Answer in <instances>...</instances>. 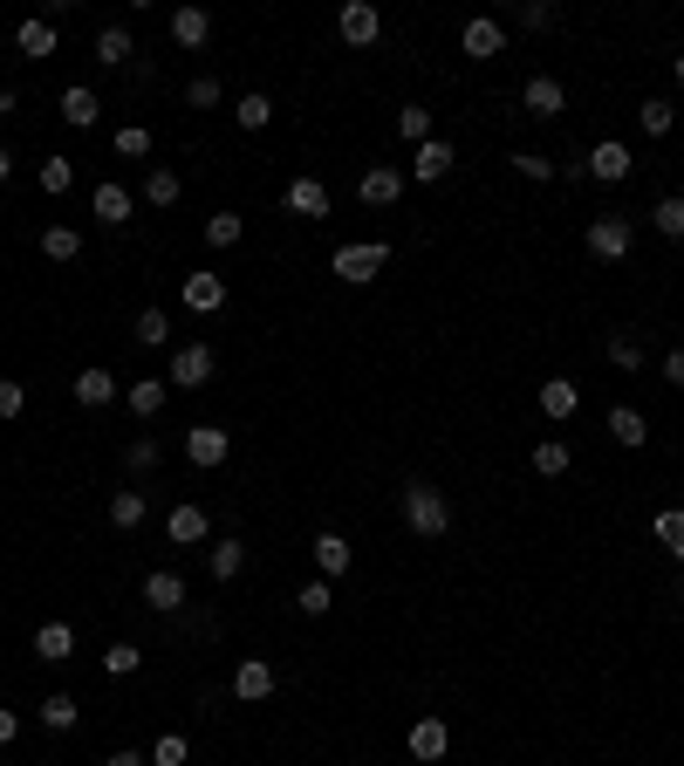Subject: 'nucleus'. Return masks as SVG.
I'll list each match as a JSON object with an SVG mask.
<instances>
[{
  "label": "nucleus",
  "instance_id": "obj_2",
  "mask_svg": "<svg viewBox=\"0 0 684 766\" xmlns=\"http://www.w3.org/2000/svg\"><path fill=\"white\" fill-rule=\"evenodd\" d=\"M391 267V247L384 240H343L336 253H328V274H343L349 288H363V280H376Z\"/></svg>",
  "mask_w": 684,
  "mask_h": 766
},
{
  "label": "nucleus",
  "instance_id": "obj_22",
  "mask_svg": "<svg viewBox=\"0 0 684 766\" xmlns=\"http://www.w3.org/2000/svg\"><path fill=\"white\" fill-rule=\"evenodd\" d=\"M96 117H104L96 89H89V83H69V89H62V123H69V131H89Z\"/></svg>",
  "mask_w": 684,
  "mask_h": 766
},
{
  "label": "nucleus",
  "instance_id": "obj_9",
  "mask_svg": "<svg viewBox=\"0 0 684 766\" xmlns=\"http://www.w3.org/2000/svg\"><path fill=\"white\" fill-rule=\"evenodd\" d=\"M520 104H527V117H541V123H554L568 110V89H562V75H527V89H520Z\"/></svg>",
  "mask_w": 684,
  "mask_h": 766
},
{
  "label": "nucleus",
  "instance_id": "obj_27",
  "mask_svg": "<svg viewBox=\"0 0 684 766\" xmlns=\"http://www.w3.org/2000/svg\"><path fill=\"white\" fill-rule=\"evenodd\" d=\"M206 35H213L206 8H179V14H171V41H179V48H206Z\"/></svg>",
  "mask_w": 684,
  "mask_h": 766
},
{
  "label": "nucleus",
  "instance_id": "obj_23",
  "mask_svg": "<svg viewBox=\"0 0 684 766\" xmlns=\"http://www.w3.org/2000/svg\"><path fill=\"white\" fill-rule=\"evenodd\" d=\"M541 411H548V418H575V411H581V383H575V376H548V383H541Z\"/></svg>",
  "mask_w": 684,
  "mask_h": 766
},
{
  "label": "nucleus",
  "instance_id": "obj_35",
  "mask_svg": "<svg viewBox=\"0 0 684 766\" xmlns=\"http://www.w3.org/2000/svg\"><path fill=\"white\" fill-rule=\"evenodd\" d=\"M568 466H575L568 439H541V445H535V472H541V479H562Z\"/></svg>",
  "mask_w": 684,
  "mask_h": 766
},
{
  "label": "nucleus",
  "instance_id": "obj_6",
  "mask_svg": "<svg viewBox=\"0 0 684 766\" xmlns=\"http://www.w3.org/2000/svg\"><path fill=\"white\" fill-rule=\"evenodd\" d=\"M185 458L199 472H213V466H226V458H233V439H226L219 424H192L185 431Z\"/></svg>",
  "mask_w": 684,
  "mask_h": 766
},
{
  "label": "nucleus",
  "instance_id": "obj_24",
  "mask_svg": "<svg viewBox=\"0 0 684 766\" xmlns=\"http://www.w3.org/2000/svg\"><path fill=\"white\" fill-rule=\"evenodd\" d=\"M35 657L41 663H69L75 657V623H41L35 630Z\"/></svg>",
  "mask_w": 684,
  "mask_h": 766
},
{
  "label": "nucleus",
  "instance_id": "obj_43",
  "mask_svg": "<svg viewBox=\"0 0 684 766\" xmlns=\"http://www.w3.org/2000/svg\"><path fill=\"white\" fill-rule=\"evenodd\" d=\"M131 336H137L144 349H165V343H171V315H165V309H144V315H137V328H131Z\"/></svg>",
  "mask_w": 684,
  "mask_h": 766
},
{
  "label": "nucleus",
  "instance_id": "obj_19",
  "mask_svg": "<svg viewBox=\"0 0 684 766\" xmlns=\"http://www.w3.org/2000/svg\"><path fill=\"white\" fill-rule=\"evenodd\" d=\"M445 753H452V726L432 711V719H418V726H411V759L432 766V759H445Z\"/></svg>",
  "mask_w": 684,
  "mask_h": 766
},
{
  "label": "nucleus",
  "instance_id": "obj_8",
  "mask_svg": "<svg viewBox=\"0 0 684 766\" xmlns=\"http://www.w3.org/2000/svg\"><path fill=\"white\" fill-rule=\"evenodd\" d=\"M274 684H281V678H274V663H267V657H240V663H233V698H240V705L274 698Z\"/></svg>",
  "mask_w": 684,
  "mask_h": 766
},
{
  "label": "nucleus",
  "instance_id": "obj_31",
  "mask_svg": "<svg viewBox=\"0 0 684 766\" xmlns=\"http://www.w3.org/2000/svg\"><path fill=\"white\" fill-rule=\"evenodd\" d=\"M233 123H240V131H267V123H274V96H261V89H247V96H240V104H233Z\"/></svg>",
  "mask_w": 684,
  "mask_h": 766
},
{
  "label": "nucleus",
  "instance_id": "obj_1",
  "mask_svg": "<svg viewBox=\"0 0 684 766\" xmlns=\"http://www.w3.org/2000/svg\"><path fill=\"white\" fill-rule=\"evenodd\" d=\"M404 520H411L418 541H439V534H452V493H439L432 479H411L404 487Z\"/></svg>",
  "mask_w": 684,
  "mask_h": 766
},
{
  "label": "nucleus",
  "instance_id": "obj_18",
  "mask_svg": "<svg viewBox=\"0 0 684 766\" xmlns=\"http://www.w3.org/2000/svg\"><path fill=\"white\" fill-rule=\"evenodd\" d=\"M309 548H315V575H322V582H336V575H349V561H357V548H349V541H343V534H336V527H328V534H315V541H309Z\"/></svg>",
  "mask_w": 684,
  "mask_h": 766
},
{
  "label": "nucleus",
  "instance_id": "obj_29",
  "mask_svg": "<svg viewBox=\"0 0 684 766\" xmlns=\"http://www.w3.org/2000/svg\"><path fill=\"white\" fill-rule=\"evenodd\" d=\"M144 520H151V500H144V493H110V527L137 534Z\"/></svg>",
  "mask_w": 684,
  "mask_h": 766
},
{
  "label": "nucleus",
  "instance_id": "obj_21",
  "mask_svg": "<svg viewBox=\"0 0 684 766\" xmlns=\"http://www.w3.org/2000/svg\"><path fill=\"white\" fill-rule=\"evenodd\" d=\"M14 48H21L28 62H48V56H56V21H48V14L21 21V28H14Z\"/></svg>",
  "mask_w": 684,
  "mask_h": 766
},
{
  "label": "nucleus",
  "instance_id": "obj_28",
  "mask_svg": "<svg viewBox=\"0 0 684 766\" xmlns=\"http://www.w3.org/2000/svg\"><path fill=\"white\" fill-rule=\"evenodd\" d=\"M179 192H185V178L171 171V165H151L144 171V199H151V206H179Z\"/></svg>",
  "mask_w": 684,
  "mask_h": 766
},
{
  "label": "nucleus",
  "instance_id": "obj_37",
  "mask_svg": "<svg viewBox=\"0 0 684 766\" xmlns=\"http://www.w3.org/2000/svg\"><path fill=\"white\" fill-rule=\"evenodd\" d=\"M75 719H83V705H75L69 692H56V698H41V726H48V732H75Z\"/></svg>",
  "mask_w": 684,
  "mask_h": 766
},
{
  "label": "nucleus",
  "instance_id": "obj_39",
  "mask_svg": "<svg viewBox=\"0 0 684 766\" xmlns=\"http://www.w3.org/2000/svg\"><path fill=\"white\" fill-rule=\"evenodd\" d=\"M397 137H404V144H432V110H424V104H404V110H397Z\"/></svg>",
  "mask_w": 684,
  "mask_h": 766
},
{
  "label": "nucleus",
  "instance_id": "obj_57",
  "mask_svg": "<svg viewBox=\"0 0 684 766\" xmlns=\"http://www.w3.org/2000/svg\"><path fill=\"white\" fill-rule=\"evenodd\" d=\"M8 171H14V151H8V144H0V178H8Z\"/></svg>",
  "mask_w": 684,
  "mask_h": 766
},
{
  "label": "nucleus",
  "instance_id": "obj_47",
  "mask_svg": "<svg viewBox=\"0 0 684 766\" xmlns=\"http://www.w3.org/2000/svg\"><path fill=\"white\" fill-rule=\"evenodd\" d=\"M219 96H226L219 75H192V83H185V104H192V110H219Z\"/></svg>",
  "mask_w": 684,
  "mask_h": 766
},
{
  "label": "nucleus",
  "instance_id": "obj_26",
  "mask_svg": "<svg viewBox=\"0 0 684 766\" xmlns=\"http://www.w3.org/2000/svg\"><path fill=\"white\" fill-rule=\"evenodd\" d=\"M445 171H452V144H445V137L418 144V158H411V178H418V185H439Z\"/></svg>",
  "mask_w": 684,
  "mask_h": 766
},
{
  "label": "nucleus",
  "instance_id": "obj_25",
  "mask_svg": "<svg viewBox=\"0 0 684 766\" xmlns=\"http://www.w3.org/2000/svg\"><path fill=\"white\" fill-rule=\"evenodd\" d=\"M610 439H616L623 452L650 445V424H644V411H629V404H610Z\"/></svg>",
  "mask_w": 684,
  "mask_h": 766
},
{
  "label": "nucleus",
  "instance_id": "obj_41",
  "mask_svg": "<svg viewBox=\"0 0 684 766\" xmlns=\"http://www.w3.org/2000/svg\"><path fill=\"white\" fill-rule=\"evenodd\" d=\"M185 759H192L185 732H158V739H151V766H185Z\"/></svg>",
  "mask_w": 684,
  "mask_h": 766
},
{
  "label": "nucleus",
  "instance_id": "obj_34",
  "mask_svg": "<svg viewBox=\"0 0 684 766\" xmlns=\"http://www.w3.org/2000/svg\"><path fill=\"white\" fill-rule=\"evenodd\" d=\"M41 253L48 261H83V234L75 226H41Z\"/></svg>",
  "mask_w": 684,
  "mask_h": 766
},
{
  "label": "nucleus",
  "instance_id": "obj_52",
  "mask_svg": "<svg viewBox=\"0 0 684 766\" xmlns=\"http://www.w3.org/2000/svg\"><path fill=\"white\" fill-rule=\"evenodd\" d=\"M520 21H527V28H554V8H548V0H535V8H520Z\"/></svg>",
  "mask_w": 684,
  "mask_h": 766
},
{
  "label": "nucleus",
  "instance_id": "obj_33",
  "mask_svg": "<svg viewBox=\"0 0 684 766\" xmlns=\"http://www.w3.org/2000/svg\"><path fill=\"white\" fill-rule=\"evenodd\" d=\"M206 568H213V582H233L240 568H247V548L226 534V541H213V554H206Z\"/></svg>",
  "mask_w": 684,
  "mask_h": 766
},
{
  "label": "nucleus",
  "instance_id": "obj_45",
  "mask_svg": "<svg viewBox=\"0 0 684 766\" xmlns=\"http://www.w3.org/2000/svg\"><path fill=\"white\" fill-rule=\"evenodd\" d=\"M240 234H247L240 213H213V219H206V247H240Z\"/></svg>",
  "mask_w": 684,
  "mask_h": 766
},
{
  "label": "nucleus",
  "instance_id": "obj_3",
  "mask_svg": "<svg viewBox=\"0 0 684 766\" xmlns=\"http://www.w3.org/2000/svg\"><path fill=\"white\" fill-rule=\"evenodd\" d=\"M581 240H589L596 261H629V247H637V226H629L623 213H602V219L581 226Z\"/></svg>",
  "mask_w": 684,
  "mask_h": 766
},
{
  "label": "nucleus",
  "instance_id": "obj_54",
  "mask_svg": "<svg viewBox=\"0 0 684 766\" xmlns=\"http://www.w3.org/2000/svg\"><path fill=\"white\" fill-rule=\"evenodd\" d=\"M664 383H684V349H671V356H664Z\"/></svg>",
  "mask_w": 684,
  "mask_h": 766
},
{
  "label": "nucleus",
  "instance_id": "obj_55",
  "mask_svg": "<svg viewBox=\"0 0 684 766\" xmlns=\"http://www.w3.org/2000/svg\"><path fill=\"white\" fill-rule=\"evenodd\" d=\"M104 766H151V759H144V753H131V746H123V753H110Z\"/></svg>",
  "mask_w": 684,
  "mask_h": 766
},
{
  "label": "nucleus",
  "instance_id": "obj_20",
  "mask_svg": "<svg viewBox=\"0 0 684 766\" xmlns=\"http://www.w3.org/2000/svg\"><path fill=\"white\" fill-rule=\"evenodd\" d=\"M165 397H171V383H165V376H131V383H123V404H131L137 418H158V411H165Z\"/></svg>",
  "mask_w": 684,
  "mask_h": 766
},
{
  "label": "nucleus",
  "instance_id": "obj_56",
  "mask_svg": "<svg viewBox=\"0 0 684 766\" xmlns=\"http://www.w3.org/2000/svg\"><path fill=\"white\" fill-rule=\"evenodd\" d=\"M671 83H677V89H684V56H671Z\"/></svg>",
  "mask_w": 684,
  "mask_h": 766
},
{
  "label": "nucleus",
  "instance_id": "obj_36",
  "mask_svg": "<svg viewBox=\"0 0 684 766\" xmlns=\"http://www.w3.org/2000/svg\"><path fill=\"white\" fill-rule=\"evenodd\" d=\"M131 56H137V41L123 35V28H104V35H96V62H104V69H123Z\"/></svg>",
  "mask_w": 684,
  "mask_h": 766
},
{
  "label": "nucleus",
  "instance_id": "obj_48",
  "mask_svg": "<svg viewBox=\"0 0 684 766\" xmlns=\"http://www.w3.org/2000/svg\"><path fill=\"white\" fill-rule=\"evenodd\" d=\"M110 144H117V158H151V131H144V123H123Z\"/></svg>",
  "mask_w": 684,
  "mask_h": 766
},
{
  "label": "nucleus",
  "instance_id": "obj_30",
  "mask_svg": "<svg viewBox=\"0 0 684 766\" xmlns=\"http://www.w3.org/2000/svg\"><path fill=\"white\" fill-rule=\"evenodd\" d=\"M650 534H657V548H664L671 561H684V506H664V514L650 520Z\"/></svg>",
  "mask_w": 684,
  "mask_h": 766
},
{
  "label": "nucleus",
  "instance_id": "obj_44",
  "mask_svg": "<svg viewBox=\"0 0 684 766\" xmlns=\"http://www.w3.org/2000/svg\"><path fill=\"white\" fill-rule=\"evenodd\" d=\"M104 671H110V678H131V671H144V650H137V644H123V636H117V644L104 650Z\"/></svg>",
  "mask_w": 684,
  "mask_h": 766
},
{
  "label": "nucleus",
  "instance_id": "obj_10",
  "mask_svg": "<svg viewBox=\"0 0 684 766\" xmlns=\"http://www.w3.org/2000/svg\"><path fill=\"white\" fill-rule=\"evenodd\" d=\"M144 609L179 617V609H185V575H179V568H151V575H144Z\"/></svg>",
  "mask_w": 684,
  "mask_h": 766
},
{
  "label": "nucleus",
  "instance_id": "obj_53",
  "mask_svg": "<svg viewBox=\"0 0 684 766\" xmlns=\"http://www.w3.org/2000/svg\"><path fill=\"white\" fill-rule=\"evenodd\" d=\"M14 739H21V711L0 705V746H14Z\"/></svg>",
  "mask_w": 684,
  "mask_h": 766
},
{
  "label": "nucleus",
  "instance_id": "obj_15",
  "mask_svg": "<svg viewBox=\"0 0 684 766\" xmlns=\"http://www.w3.org/2000/svg\"><path fill=\"white\" fill-rule=\"evenodd\" d=\"M281 206H288L295 219H328V185H322V178H288Z\"/></svg>",
  "mask_w": 684,
  "mask_h": 766
},
{
  "label": "nucleus",
  "instance_id": "obj_49",
  "mask_svg": "<svg viewBox=\"0 0 684 766\" xmlns=\"http://www.w3.org/2000/svg\"><path fill=\"white\" fill-rule=\"evenodd\" d=\"M610 363L629 376V370H644V343L637 336H610Z\"/></svg>",
  "mask_w": 684,
  "mask_h": 766
},
{
  "label": "nucleus",
  "instance_id": "obj_13",
  "mask_svg": "<svg viewBox=\"0 0 684 766\" xmlns=\"http://www.w3.org/2000/svg\"><path fill=\"white\" fill-rule=\"evenodd\" d=\"M404 185H411V171H397V165H370L357 192H363V206H397Z\"/></svg>",
  "mask_w": 684,
  "mask_h": 766
},
{
  "label": "nucleus",
  "instance_id": "obj_12",
  "mask_svg": "<svg viewBox=\"0 0 684 766\" xmlns=\"http://www.w3.org/2000/svg\"><path fill=\"white\" fill-rule=\"evenodd\" d=\"M459 48H466V62H493L500 48H506V28H500L493 14H472V21H466V35H459Z\"/></svg>",
  "mask_w": 684,
  "mask_h": 766
},
{
  "label": "nucleus",
  "instance_id": "obj_40",
  "mask_svg": "<svg viewBox=\"0 0 684 766\" xmlns=\"http://www.w3.org/2000/svg\"><path fill=\"white\" fill-rule=\"evenodd\" d=\"M514 171L527 178V185H548V178H562V165H554L548 151H514Z\"/></svg>",
  "mask_w": 684,
  "mask_h": 766
},
{
  "label": "nucleus",
  "instance_id": "obj_51",
  "mask_svg": "<svg viewBox=\"0 0 684 766\" xmlns=\"http://www.w3.org/2000/svg\"><path fill=\"white\" fill-rule=\"evenodd\" d=\"M21 411H28V383L0 376V418H21Z\"/></svg>",
  "mask_w": 684,
  "mask_h": 766
},
{
  "label": "nucleus",
  "instance_id": "obj_42",
  "mask_svg": "<svg viewBox=\"0 0 684 766\" xmlns=\"http://www.w3.org/2000/svg\"><path fill=\"white\" fill-rule=\"evenodd\" d=\"M35 185H41L48 199H62V192L75 185V165H69V158H41V171H35Z\"/></svg>",
  "mask_w": 684,
  "mask_h": 766
},
{
  "label": "nucleus",
  "instance_id": "obj_17",
  "mask_svg": "<svg viewBox=\"0 0 684 766\" xmlns=\"http://www.w3.org/2000/svg\"><path fill=\"white\" fill-rule=\"evenodd\" d=\"M89 213H96V219H104V226H131V213H137V199H131V192H123V185H117V178H104V185H96V192H89Z\"/></svg>",
  "mask_w": 684,
  "mask_h": 766
},
{
  "label": "nucleus",
  "instance_id": "obj_11",
  "mask_svg": "<svg viewBox=\"0 0 684 766\" xmlns=\"http://www.w3.org/2000/svg\"><path fill=\"white\" fill-rule=\"evenodd\" d=\"M69 391H75V404H83V411H104V404H117V391H123V383H117L104 363H89V370H75V383H69Z\"/></svg>",
  "mask_w": 684,
  "mask_h": 766
},
{
  "label": "nucleus",
  "instance_id": "obj_5",
  "mask_svg": "<svg viewBox=\"0 0 684 766\" xmlns=\"http://www.w3.org/2000/svg\"><path fill=\"white\" fill-rule=\"evenodd\" d=\"M336 35H343L349 48H370L376 35H384V14H376L370 0H343V14H336Z\"/></svg>",
  "mask_w": 684,
  "mask_h": 766
},
{
  "label": "nucleus",
  "instance_id": "obj_38",
  "mask_svg": "<svg viewBox=\"0 0 684 766\" xmlns=\"http://www.w3.org/2000/svg\"><path fill=\"white\" fill-rule=\"evenodd\" d=\"M650 226H657L664 240H684V199H677V192H664V199L650 206Z\"/></svg>",
  "mask_w": 684,
  "mask_h": 766
},
{
  "label": "nucleus",
  "instance_id": "obj_32",
  "mask_svg": "<svg viewBox=\"0 0 684 766\" xmlns=\"http://www.w3.org/2000/svg\"><path fill=\"white\" fill-rule=\"evenodd\" d=\"M671 123H677V110L664 104V96H644V104H637V131L644 137H671Z\"/></svg>",
  "mask_w": 684,
  "mask_h": 766
},
{
  "label": "nucleus",
  "instance_id": "obj_16",
  "mask_svg": "<svg viewBox=\"0 0 684 766\" xmlns=\"http://www.w3.org/2000/svg\"><path fill=\"white\" fill-rule=\"evenodd\" d=\"M206 506H192V500H179V506H171V514H165V534H171V548H199V541H206Z\"/></svg>",
  "mask_w": 684,
  "mask_h": 766
},
{
  "label": "nucleus",
  "instance_id": "obj_14",
  "mask_svg": "<svg viewBox=\"0 0 684 766\" xmlns=\"http://www.w3.org/2000/svg\"><path fill=\"white\" fill-rule=\"evenodd\" d=\"M179 301H185L192 315H219L226 309V280L219 274H185L179 280Z\"/></svg>",
  "mask_w": 684,
  "mask_h": 766
},
{
  "label": "nucleus",
  "instance_id": "obj_7",
  "mask_svg": "<svg viewBox=\"0 0 684 766\" xmlns=\"http://www.w3.org/2000/svg\"><path fill=\"white\" fill-rule=\"evenodd\" d=\"M596 178V185H623L629 171H637V158H629V144H616V137H602L596 151H589V165H581Z\"/></svg>",
  "mask_w": 684,
  "mask_h": 766
},
{
  "label": "nucleus",
  "instance_id": "obj_50",
  "mask_svg": "<svg viewBox=\"0 0 684 766\" xmlns=\"http://www.w3.org/2000/svg\"><path fill=\"white\" fill-rule=\"evenodd\" d=\"M158 439H131V445H123V466H131V472H151V466H158Z\"/></svg>",
  "mask_w": 684,
  "mask_h": 766
},
{
  "label": "nucleus",
  "instance_id": "obj_46",
  "mask_svg": "<svg viewBox=\"0 0 684 766\" xmlns=\"http://www.w3.org/2000/svg\"><path fill=\"white\" fill-rule=\"evenodd\" d=\"M295 609H301V617H328V609H336V589H328V582L315 575V582H309V589H301V596H295Z\"/></svg>",
  "mask_w": 684,
  "mask_h": 766
},
{
  "label": "nucleus",
  "instance_id": "obj_4",
  "mask_svg": "<svg viewBox=\"0 0 684 766\" xmlns=\"http://www.w3.org/2000/svg\"><path fill=\"white\" fill-rule=\"evenodd\" d=\"M165 383H179V391H206V383H213V349L206 343H179V349H171Z\"/></svg>",
  "mask_w": 684,
  "mask_h": 766
}]
</instances>
